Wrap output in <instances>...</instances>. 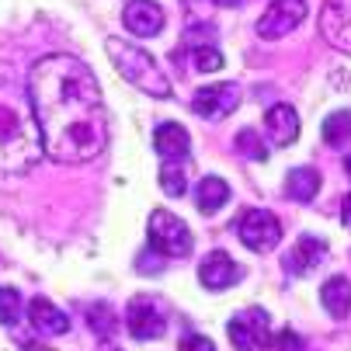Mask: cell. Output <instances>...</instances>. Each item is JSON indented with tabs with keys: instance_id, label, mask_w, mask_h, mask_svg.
Instances as JSON below:
<instances>
[{
	"instance_id": "2",
	"label": "cell",
	"mask_w": 351,
	"mask_h": 351,
	"mask_svg": "<svg viewBox=\"0 0 351 351\" xmlns=\"http://www.w3.org/2000/svg\"><path fill=\"white\" fill-rule=\"evenodd\" d=\"M42 157V136L32 105L21 94L0 90V178H18Z\"/></svg>"
},
{
	"instance_id": "26",
	"label": "cell",
	"mask_w": 351,
	"mask_h": 351,
	"mask_svg": "<svg viewBox=\"0 0 351 351\" xmlns=\"http://www.w3.org/2000/svg\"><path fill=\"white\" fill-rule=\"evenodd\" d=\"M178 351H216V344L209 337H202V334H184Z\"/></svg>"
},
{
	"instance_id": "6",
	"label": "cell",
	"mask_w": 351,
	"mask_h": 351,
	"mask_svg": "<svg viewBox=\"0 0 351 351\" xmlns=\"http://www.w3.org/2000/svg\"><path fill=\"white\" fill-rule=\"evenodd\" d=\"M226 334L237 351H268L271 348V317L261 306H247L230 317Z\"/></svg>"
},
{
	"instance_id": "3",
	"label": "cell",
	"mask_w": 351,
	"mask_h": 351,
	"mask_svg": "<svg viewBox=\"0 0 351 351\" xmlns=\"http://www.w3.org/2000/svg\"><path fill=\"white\" fill-rule=\"evenodd\" d=\"M105 45H108V60L115 63V70H119L132 87H139V90L149 94V97H171V94H174L171 77L160 70V63L149 56L146 49L129 45V42H122V38H108Z\"/></svg>"
},
{
	"instance_id": "19",
	"label": "cell",
	"mask_w": 351,
	"mask_h": 351,
	"mask_svg": "<svg viewBox=\"0 0 351 351\" xmlns=\"http://www.w3.org/2000/svg\"><path fill=\"white\" fill-rule=\"evenodd\" d=\"M226 202H230V184L223 178L209 174V178H202V181L195 184V206L202 209V213H216Z\"/></svg>"
},
{
	"instance_id": "25",
	"label": "cell",
	"mask_w": 351,
	"mask_h": 351,
	"mask_svg": "<svg viewBox=\"0 0 351 351\" xmlns=\"http://www.w3.org/2000/svg\"><path fill=\"white\" fill-rule=\"evenodd\" d=\"M184 171H181V164H164L160 167V188H164V195H171V198H178V195H184Z\"/></svg>"
},
{
	"instance_id": "11",
	"label": "cell",
	"mask_w": 351,
	"mask_h": 351,
	"mask_svg": "<svg viewBox=\"0 0 351 351\" xmlns=\"http://www.w3.org/2000/svg\"><path fill=\"white\" fill-rule=\"evenodd\" d=\"M122 25L136 35V38H154L164 32V8L157 0H129L122 11Z\"/></svg>"
},
{
	"instance_id": "5",
	"label": "cell",
	"mask_w": 351,
	"mask_h": 351,
	"mask_svg": "<svg viewBox=\"0 0 351 351\" xmlns=\"http://www.w3.org/2000/svg\"><path fill=\"white\" fill-rule=\"evenodd\" d=\"M125 330L136 341H157L167 334V306L154 292H139L125 306Z\"/></svg>"
},
{
	"instance_id": "9",
	"label": "cell",
	"mask_w": 351,
	"mask_h": 351,
	"mask_svg": "<svg viewBox=\"0 0 351 351\" xmlns=\"http://www.w3.org/2000/svg\"><path fill=\"white\" fill-rule=\"evenodd\" d=\"M303 18H306V0H271L254 28L261 38H285L289 32L303 25Z\"/></svg>"
},
{
	"instance_id": "32",
	"label": "cell",
	"mask_w": 351,
	"mask_h": 351,
	"mask_svg": "<svg viewBox=\"0 0 351 351\" xmlns=\"http://www.w3.org/2000/svg\"><path fill=\"white\" fill-rule=\"evenodd\" d=\"M97 351H122V348H115V344H101V348H97Z\"/></svg>"
},
{
	"instance_id": "12",
	"label": "cell",
	"mask_w": 351,
	"mask_h": 351,
	"mask_svg": "<svg viewBox=\"0 0 351 351\" xmlns=\"http://www.w3.org/2000/svg\"><path fill=\"white\" fill-rule=\"evenodd\" d=\"M198 278H202L206 289H230L243 278V268L226 254V250H209L198 265Z\"/></svg>"
},
{
	"instance_id": "29",
	"label": "cell",
	"mask_w": 351,
	"mask_h": 351,
	"mask_svg": "<svg viewBox=\"0 0 351 351\" xmlns=\"http://www.w3.org/2000/svg\"><path fill=\"white\" fill-rule=\"evenodd\" d=\"M341 223L351 230V191L344 195V202H341Z\"/></svg>"
},
{
	"instance_id": "1",
	"label": "cell",
	"mask_w": 351,
	"mask_h": 351,
	"mask_svg": "<svg viewBox=\"0 0 351 351\" xmlns=\"http://www.w3.org/2000/svg\"><path fill=\"white\" fill-rule=\"evenodd\" d=\"M28 105L42 136V154L60 164H87L108 146V108L87 63L42 56L28 70Z\"/></svg>"
},
{
	"instance_id": "24",
	"label": "cell",
	"mask_w": 351,
	"mask_h": 351,
	"mask_svg": "<svg viewBox=\"0 0 351 351\" xmlns=\"http://www.w3.org/2000/svg\"><path fill=\"white\" fill-rule=\"evenodd\" d=\"M237 149L247 160H268V143L261 139L258 129H240L237 132Z\"/></svg>"
},
{
	"instance_id": "22",
	"label": "cell",
	"mask_w": 351,
	"mask_h": 351,
	"mask_svg": "<svg viewBox=\"0 0 351 351\" xmlns=\"http://www.w3.org/2000/svg\"><path fill=\"white\" fill-rule=\"evenodd\" d=\"M324 139L334 149H348L351 146V112H334L324 122Z\"/></svg>"
},
{
	"instance_id": "31",
	"label": "cell",
	"mask_w": 351,
	"mask_h": 351,
	"mask_svg": "<svg viewBox=\"0 0 351 351\" xmlns=\"http://www.w3.org/2000/svg\"><path fill=\"white\" fill-rule=\"evenodd\" d=\"M25 351H49L45 344H25Z\"/></svg>"
},
{
	"instance_id": "27",
	"label": "cell",
	"mask_w": 351,
	"mask_h": 351,
	"mask_svg": "<svg viewBox=\"0 0 351 351\" xmlns=\"http://www.w3.org/2000/svg\"><path fill=\"white\" fill-rule=\"evenodd\" d=\"M160 261H164V258L157 254V250L146 247L143 254H139V271H143V275H157V271H160Z\"/></svg>"
},
{
	"instance_id": "10",
	"label": "cell",
	"mask_w": 351,
	"mask_h": 351,
	"mask_svg": "<svg viewBox=\"0 0 351 351\" xmlns=\"http://www.w3.org/2000/svg\"><path fill=\"white\" fill-rule=\"evenodd\" d=\"M330 254V247L327 240L313 237V233H303L292 247H289V254H285V271L289 275H310L313 268H320Z\"/></svg>"
},
{
	"instance_id": "30",
	"label": "cell",
	"mask_w": 351,
	"mask_h": 351,
	"mask_svg": "<svg viewBox=\"0 0 351 351\" xmlns=\"http://www.w3.org/2000/svg\"><path fill=\"white\" fill-rule=\"evenodd\" d=\"M216 4H223V8H240L243 0H216Z\"/></svg>"
},
{
	"instance_id": "8",
	"label": "cell",
	"mask_w": 351,
	"mask_h": 351,
	"mask_svg": "<svg viewBox=\"0 0 351 351\" xmlns=\"http://www.w3.org/2000/svg\"><path fill=\"white\" fill-rule=\"evenodd\" d=\"M243 101L240 94V84L233 80H223V84H206L191 94V112L202 115V119H223V115H233Z\"/></svg>"
},
{
	"instance_id": "13",
	"label": "cell",
	"mask_w": 351,
	"mask_h": 351,
	"mask_svg": "<svg viewBox=\"0 0 351 351\" xmlns=\"http://www.w3.org/2000/svg\"><path fill=\"white\" fill-rule=\"evenodd\" d=\"M154 146L164 157V164H184L191 154V136L181 122H160L154 132Z\"/></svg>"
},
{
	"instance_id": "21",
	"label": "cell",
	"mask_w": 351,
	"mask_h": 351,
	"mask_svg": "<svg viewBox=\"0 0 351 351\" xmlns=\"http://www.w3.org/2000/svg\"><path fill=\"white\" fill-rule=\"evenodd\" d=\"M84 320L90 324V330L97 337H112L119 330V320H115V310L112 303H87L84 306Z\"/></svg>"
},
{
	"instance_id": "16",
	"label": "cell",
	"mask_w": 351,
	"mask_h": 351,
	"mask_svg": "<svg viewBox=\"0 0 351 351\" xmlns=\"http://www.w3.org/2000/svg\"><path fill=\"white\" fill-rule=\"evenodd\" d=\"M28 320L38 334H66L70 330V317L56 303H49L45 295H35L28 303Z\"/></svg>"
},
{
	"instance_id": "18",
	"label": "cell",
	"mask_w": 351,
	"mask_h": 351,
	"mask_svg": "<svg viewBox=\"0 0 351 351\" xmlns=\"http://www.w3.org/2000/svg\"><path fill=\"white\" fill-rule=\"evenodd\" d=\"M317 191H320V171L317 167H292L285 174V195L292 198V202L306 206V202L317 198Z\"/></svg>"
},
{
	"instance_id": "7",
	"label": "cell",
	"mask_w": 351,
	"mask_h": 351,
	"mask_svg": "<svg viewBox=\"0 0 351 351\" xmlns=\"http://www.w3.org/2000/svg\"><path fill=\"white\" fill-rule=\"evenodd\" d=\"M237 237H240L243 247L258 250V254H268V250H275L278 240H282V223L268 209H247L237 219Z\"/></svg>"
},
{
	"instance_id": "23",
	"label": "cell",
	"mask_w": 351,
	"mask_h": 351,
	"mask_svg": "<svg viewBox=\"0 0 351 351\" xmlns=\"http://www.w3.org/2000/svg\"><path fill=\"white\" fill-rule=\"evenodd\" d=\"M21 313H25L21 292L11 289V285H0V324H4V327H14V324L21 320Z\"/></svg>"
},
{
	"instance_id": "17",
	"label": "cell",
	"mask_w": 351,
	"mask_h": 351,
	"mask_svg": "<svg viewBox=\"0 0 351 351\" xmlns=\"http://www.w3.org/2000/svg\"><path fill=\"white\" fill-rule=\"evenodd\" d=\"M320 303L334 320H344L351 313V282L344 275H330L320 289Z\"/></svg>"
},
{
	"instance_id": "14",
	"label": "cell",
	"mask_w": 351,
	"mask_h": 351,
	"mask_svg": "<svg viewBox=\"0 0 351 351\" xmlns=\"http://www.w3.org/2000/svg\"><path fill=\"white\" fill-rule=\"evenodd\" d=\"M265 129L275 146H292L299 139V115L292 105H271L265 112Z\"/></svg>"
},
{
	"instance_id": "4",
	"label": "cell",
	"mask_w": 351,
	"mask_h": 351,
	"mask_svg": "<svg viewBox=\"0 0 351 351\" xmlns=\"http://www.w3.org/2000/svg\"><path fill=\"white\" fill-rule=\"evenodd\" d=\"M146 240H149V250L167 261V258H188L191 254V230L184 219H178L174 213H164V209H154L149 213V223H146Z\"/></svg>"
},
{
	"instance_id": "33",
	"label": "cell",
	"mask_w": 351,
	"mask_h": 351,
	"mask_svg": "<svg viewBox=\"0 0 351 351\" xmlns=\"http://www.w3.org/2000/svg\"><path fill=\"white\" fill-rule=\"evenodd\" d=\"M344 171H348V178H351V154L344 157Z\"/></svg>"
},
{
	"instance_id": "15",
	"label": "cell",
	"mask_w": 351,
	"mask_h": 351,
	"mask_svg": "<svg viewBox=\"0 0 351 351\" xmlns=\"http://www.w3.org/2000/svg\"><path fill=\"white\" fill-rule=\"evenodd\" d=\"M320 32L330 45L351 53V8L348 4H327L320 18Z\"/></svg>"
},
{
	"instance_id": "20",
	"label": "cell",
	"mask_w": 351,
	"mask_h": 351,
	"mask_svg": "<svg viewBox=\"0 0 351 351\" xmlns=\"http://www.w3.org/2000/svg\"><path fill=\"white\" fill-rule=\"evenodd\" d=\"M184 49H188V66L191 70H198V73L223 70V53L213 42H195V45H184Z\"/></svg>"
},
{
	"instance_id": "28",
	"label": "cell",
	"mask_w": 351,
	"mask_h": 351,
	"mask_svg": "<svg viewBox=\"0 0 351 351\" xmlns=\"http://www.w3.org/2000/svg\"><path fill=\"white\" fill-rule=\"evenodd\" d=\"M278 351H306V341L295 330H282L278 334Z\"/></svg>"
}]
</instances>
